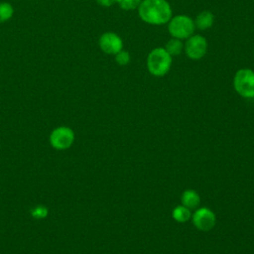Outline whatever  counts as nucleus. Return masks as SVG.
Wrapping results in <instances>:
<instances>
[{
	"mask_svg": "<svg viewBox=\"0 0 254 254\" xmlns=\"http://www.w3.org/2000/svg\"><path fill=\"white\" fill-rule=\"evenodd\" d=\"M98 44L101 51L108 55H115L123 48V42L121 38L113 32L103 33L99 38Z\"/></svg>",
	"mask_w": 254,
	"mask_h": 254,
	"instance_id": "6e6552de",
	"label": "nucleus"
},
{
	"mask_svg": "<svg viewBox=\"0 0 254 254\" xmlns=\"http://www.w3.org/2000/svg\"><path fill=\"white\" fill-rule=\"evenodd\" d=\"M169 33L179 40L188 39L194 32V22L187 15H177L168 22Z\"/></svg>",
	"mask_w": 254,
	"mask_h": 254,
	"instance_id": "7ed1b4c3",
	"label": "nucleus"
},
{
	"mask_svg": "<svg viewBox=\"0 0 254 254\" xmlns=\"http://www.w3.org/2000/svg\"><path fill=\"white\" fill-rule=\"evenodd\" d=\"M185 52L191 60H200L207 51V42L201 35H191L185 44Z\"/></svg>",
	"mask_w": 254,
	"mask_h": 254,
	"instance_id": "39448f33",
	"label": "nucleus"
},
{
	"mask_svg": "<svg viewBox=\"0 0 254 254\" xmlns=\"http://www.w3.org/2000/svg\"><path fill=\"white\" fill-rule=\"evenodd\" d=\"M172 56L163 48H156L147 57V67L155 76L165 75L171 68Z\"/></svg>",
	"mask_w": 254,
	"mask_h": 254,
	"instance_id": "f03ea898",
	"label": "nucleus"
},
{
	"mask_svg": "<svg viewBox=\"0 0 254 254\" xmlns=\"http://www.w3.org/2000/svg\"><path fill=\"white\" fill-rule=\"evenodd\" d=\"M115 61L119 65H126L130 62V55L127 51L121 50L117 54H115Z\"/></svg>",
	"mask_w": 254,
	"mask_h": 254,
	"instance_id": "2eb2a0df",
	"label": "nucleus"
},
{
	"mask_svg": "<svg viewBox=\"0 0 254 254\" xmlns=\"http://www.w3.org/2000/svg\"><path fill=\"white\" fill-rule=\"evenodd\" d=\"M142 0H116V3L123 10H133L139 7Z\"/></svg>",
	"mask_w": 254,
	"mask_h": 254,
	"instance_id": "4468645a",
	"label": "nucleus"
},
{
	"mask_svg": "<svg viewBox=\"0 0 254 254\" xmlns=\"http://www.w3.org/2000/svg\"><path fill=\"white\" fill-rule=\"evenodd\" d=\"M184 49L183 43L181 42V40L177 39V38H173L171 40H169L166 44L165 50L171 55V56H178L182 53Z\"/></svg>",
	"mask_w": 254,
	"mask_h": 254,
	"instance_id": "f8f14e48",
	"label": "nucleus"
},
{
	"mask_svg": "<svg viewBox=\"0 0 254 254\" xmlns=\"http://www.w3.org/2000/svg\"><path fill=\"white\" fill-rule=\"evenodd\" d=\"M233 85L238 94L245 98L254 97V71L250 68H241L236 71Z\"/></svg>",
	"mask_w": 254,
	"mask_h": 254,
	"instance_id": "20e7f679",
	"label": "nucleus"
},
{
	"mask_svg": "<svg viewBox=\"0 0 254 254\" xmlns=\"http://www.w3.org/2000/svg\"><path fill=\"white\" fill-rule=\"evenodd\" d=\"M173 218L178 222H186L190 218V210L185 205H178L173 209Z\"/></svg>",
	"mask_w": 254,
	"mask_h": 254,
	"instance_id": "9b49d317",
	"label": "nucleus"
},
{
	"mask_svg": "<svg viewBox=\"0 0 254 254\" xmlns=\"http://www.w3.org/2000/svg\"><path fill=\"white\" fill-rule=\"evenodd\" d=\"M215 215L212 210L207 207H200L192 214V222L194 226L202 231H208L215 225Z\"/></svg>",
	"mask_w": 254,
	"mask_h": 254,
	"instance_id": "0eeeda50",
	"label": "nucleus"
},
{
	"mask_svg": "<svg viewBox=\"0 0 254 254\" xmlns=\"http://www.w3.org/2000/svg\"><path fill=\"white\" fill-rule=\"evenodd\" d=\"M182 202H183V205H185L189 209L195 208L200 202V197L195 190H187L183 192Z\"/></svg>",
	"mask_w": 254,
	"mask_h": 254,
	"instance_id": "1a4fd4ad",
	"label": "nucleus"
},
{
	"mask_svg": "<svg viewBox=\"0 0 254 254\" xmlns=\"http://www.w3.org/2000/svg\"><path fill=\"white\" fill-rule=\"evenodd\" d=\"M46 214H47V209L44 208L43 206H38L33 211V215L36 217H44Z\"/></svg>",
	"mask_w": 254,
	"mask_h": 254,
	"instance_id": "dca6fc26",
	"label": "nucleus"
},
{
	"mask_svg": "<svg viewBox=\"0 0 254 254\" xmlns=\"http://www.w3.org/2000/svg\"><path fill=\"white\" fill-rule=\"evenodd\" d=\"M74 139V134L68 127H59L55 129L50 137L51 144L58 150L67 149L71 146Z\"/></svg>",
	"mask_w": 254,
	"mask_h": 254,
	"instance_id": "423d86ee",
	"label": "nucleus"
},
{
	"mask_svg": "<svg viewBox=\"0 0 254 254\" xmlns=\"http://www.w3.org/2000/svg\"><path fill=\"white\" fill-rule=\"evenodd\" d=\"M214 22V17L213 14L209 11H202L200 12L194 21V25L199 29V30H205L208 29L212 26Z\"/></svg>",
	"mask_w": 254,
	"mask_h": 254,
	"instance_id": "9d476101",
	"label": "nucleus"
},
{
	"mask_svg": "<svg viewBox=\"0 0 254 254\" xmlns=\"http://www.w3.org/2000/svg\"><path fill=\"white\" fill-rule=\"evenodd\" d=\"M139 17L151 25L168 23L172 18V8L167 0H142L138 7Z\"/></svg>",
	"mask_w": 254,
	"mask_h": 254,
	"instance_id": "f257e3e1",
	"label": "nucleus"
},
{
	"mask_svg": "<svg viewBox=\"0 0 254 254\" xmlns=\"http://www.w3.org/2000/svg\"><path fill=\"white\" fill-rule=\"evenodd\" d=\"M96 2L103 7H109L112 6L114 3H116V0H96Z\"/></svg>",
	"mask_w": 254,
	"mask_h": 254,
	"instance_id": "f3484780",
	"label": "nucleus"
},
{
	"mask_svg": "<svg viewBox=\"0 0 254 254\" xmlns=\"http://www.w3.org/2000/svg\"><path fill=\"white\" fill-rule=\"evenodd\" d=\"M14 14L13 6L8 2L0 3V23L7 22L12 18Z\"/></svg>",
	"mask_w": 254,
	"mask_h": 254,
	"instance_id": "ddd939ff",
	"label": "nucleus"
}]
</instances>
